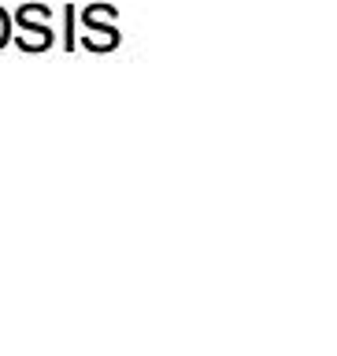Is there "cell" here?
<instances>
[{"label":"cell","instance_id":"3","mask_svg":"<svg viewBox=\"0 0 337 356\" xmlns=\"http://www.w3.org/2000/svg\"><path fill=\"white\" fill-rule=\"evenodd\" d=\"M11 41V15L4 8H0V49H4V44Z\"/></svg>","mask_w":337,"mask_h":356},{"label":"cell","instance_id":"2","mask_svg":"<svg viewBox=\"0 0 337 356\" xmlns=\"http://www.w3.org/2000/svg\"><path fill=\"white\" fill-rule=\"evenodd\" d=\"M19 26H22V33H19V49H26V52H44L52 44V26L49 22H33V4H22L19 8Z\"/></svg>","mask_w":337,"mask_h":356},{"label":"cell","instance_id":"1","mask_svg":"<svg viewBox=\"0 0 337 356\" xmlns=\"http://www.w3.org/2000/svg\"><path fill=\"white\" fill-rule=\"evenodd\" d=\"M82 22H85V49L108 52V49H115V44H119L115 8H111V4H89Z\"/></svg>","mask_w":337,"mask_h":356}]
</instances>
